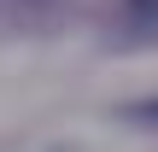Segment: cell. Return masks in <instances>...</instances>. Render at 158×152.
Wrapping results in <instances>:
<instances>
[{
	"instance_id": "6da1fadb",
	"label": "cell",
	"mask_w": 158,
	"mask_h": 152,
	"mask_svg": "<svg viewBox=\"0 0 158 152\" xmlns=\"http://www.w3.org/2000/svg\"><path fill=\"white\" fill-rule=\"evenodd\" d=\"M135 117H147V123H158V100H147V105H141Z\"/></svg>"
}]
</instances>
